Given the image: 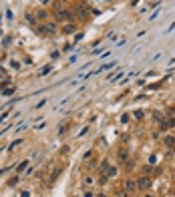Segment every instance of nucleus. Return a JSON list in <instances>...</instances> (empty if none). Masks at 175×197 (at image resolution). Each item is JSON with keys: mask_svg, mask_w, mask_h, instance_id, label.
I'll return each mask as SVG.
<instances>
[{"mask_svg": "<svg viewBox=\"0 0 175 197\" xmlns=\"http://www.w3.org/2000/svg\"><path fill=\"white\" fill-rule=\"evenodd\" d=\"M54 18H56V20L59 22H71L74 18V14L71 12V10H56V12H54Z\"/></svg>", "mask_w": 175, "mask_h": 197, "instance_id": "nucleus-1", "label": "nucleus"}, {"mask_svg": "<svg viewBox=\"0 0 175 197\" xmlns=\"http://www.w3.org/2000/svg\"><path fill=\"white\" fill-rule=\"evenodd\" d=\"M74 16H79V18H85V16H87L89 14V8H87V4H83V6H77L74 8Z\"/></svg>", "mask_w": 175, "mask_h": 197, "instance_id": "nucleus-2", "label": "nucleus"}, {"mask_svg": "<svg viewBox=\"0 0 175 197\" xmlns=\"http://www.w3.org/2000/svg\"><path fill=\"white\" fill-rule=\"evenodd\" d=\"M137 185H139L141 189H149V187H151V179L143 175V177H139V183H137Z\"/></svg>", "mask_w": 175, "mask_h": 197, "instance_id": "nucleus-3", "label": "nucleus"}, {"mask_svg": "<svg viewBox=\"0 0 175 197\" xmlns=\"http://www.w3.org/2000/svg\"><path fill=\"white\" fill-rule=\"evenodd\" d=\"M127 157H129V153H127V149H119V153H117V161L119 163H127Z\"/></svg>", "mask_w": 175, "mask_h": 197, "instance_id": "nucleus-4", "label": "nucleus"}, {"mask_svg": "<svg viewBox=\"0 0 175 197\" xmlns=\"http://www.w3.org/2000/svg\"><path fill=\"white\" fill-rule=\"evenodd\" d=\"M62 32H65V34H71V32H74V24H73V22H67V24L62 26Z\"/></svg>", "mask_w": 175, "mask_h": 197, "instance_id": "nucleus-5", "label": "nucleus"}, {"mask_svg": "<svg viewBox=\"0 0 175 197\" xmlns=\"http://www.w3.org/2000/svg\"><path fill=\"white\" fill-rule=\"evenodd\" d=\"M111 67H115V62H107V64H103V67L97 68V73H103V70H109Z\"/></svg>", "mask_w": 175, "mask_h": 197, "instance_id": "nucleus-6", "label": "nucleus"}, {"mask_svg": "<svg viewBox=\"0 0 175 197\" xmlns=\"http://www.w3.org/2000/svg\"><path fill=\"white\" fill-rule=\"evenodd\" d=\"M47 32H50V34L56 32V24H54V22H48L47 24Z\"/></svg>", "mask_w": 175, "mask_h": 197, "instance_id": "nucleus-7", "label": "nucleus"}, {"mask_svg": "<svg viewBox=\"0 0 175 197\" xmlns=\"http://www.w3.org/2000/svg\"><path fill=\"white\" fill-rule=\"evenodd\" d=\"M109 169H111V167H109V161H103V163H101V173H103V175H107Z\"/></svg>", "mask_w": 175, "mask_h": 197, "instance_id": "nucleus-8", "label": "nucleus"}, {"mask_svg": "<svg viewBox=\"0 0 175 197\" xmlns=\"http://www.w3.org/2000/svg\"><path fill=\"white\" fill-rule=\"evenodd\" d=\"M125 187H127L129 191H135V189H137V185H135V181H131V179H127V183H125Z\"/></svg>", "mask_w": 175, "mask_h": 197, "instance_id": "nucleus-9", "label": "nucleus"}, {"mask_svg": "<svg viewBox=\"0 0 175 197\" xmlns=\"http://www.w3.org/2000/svg\"><path fill=\"white\" fill-rule=\"evenodd\" d=\"M26 20L30 22V24H36V18H34V14H30V12H26Z\"/></svg>", "mask_w": 175, "mask_h": 197, "instance_id": "nucleus-10", "label": "nucleus"}, {"mask_svg": "<svg viewBox=\"0 0 175 197\" xmlns=\"http://www.w3.org/2000/svg\"><path fill=\"white\" fill-rule=\"evenodd\" d=\"M26 167H28V161H22V163H20V165H18V171H22V169H26Z\"/></svg>", "mask_w": 175, "mask_h": 197, "instance_id": "nucleus-11", "label": "nucleus"}, {"mask_svg": "<svg viewBox=\"0 0 175 197\" xmlns=\"http://www.w3.org/2000/svg\"><path fill=\"white\" fill-rule=\"evenodd\" d=\"M36 16H38V18H47V12H44V10H38Z\"/></svg>", "mask_w": 175, "mask_h": 197, "instance_id": "nucleus-12", "label": "nucleus"}, {"mask_svg": "<svg viewBox=\"0 0 175 197\" xmlns=\"http://www.w3.org/2000/svg\"><path fill=\"white\" fill-rule=\"evenodd\" d=\"M173 143H175L173 137H167V139H165V145H173Z\"/></svg>", "mask_w": 175, "mask_h": 197, "instance_id": "nucleus-13", "label": "nucleus"}, {"mask_svg": "<svg viewBox=\"0 0 175 197\" xmlns=\"http://www.w3.org/2000/svg\"><path fill=\"white\" fill-rule=\"evenodd\" d=\"M6 117H8V113H2V115H0V121H4Z\"/></svg>", "mask_w": 175, "mask_h": 197, "instance_id": "nucleus-14", "label": "nucleus"}, {"mask_svg": "<svg viewBox=\"0 0 175 197\" xmlns=\"http://www.w3.org/2000/svg\"><path fill=\"white\" fill-rule=\"evenodd\" d=\"M85 197H93V193H91V191H87V193H85Z\"/></svg>", "mask_w": 175, "mask_h": 197, "instance_id": "nucleus-15", "label": "nucleus"}, {"mask_svg": "<svg viewBox=\"0 0 175 197\" xmlns=\"http://www.w3.org/2000/svg\"><path fill=\"white\" fill-rule=\"evenodd\" d=\"M41 4H48V0H41Z\"/></svg>", "mask_w": 175, "mask_h": 197, "instance_id": "nucleus-16", "label": "nucleus"}, {"mask_svg": "<svg viewBox=\"0 0 175 197\" xmlns=\"http://www.w3.org/2000/svg\"><path fill=\"white\" fill-rule=\"evenodd\" d=\"M147 197H151V195H147Z\"/></svg>", "mask_w": 175, "mask_h": 197, "instance_id": "nucleus-17", "label": "nucleus"}]
</instances>
